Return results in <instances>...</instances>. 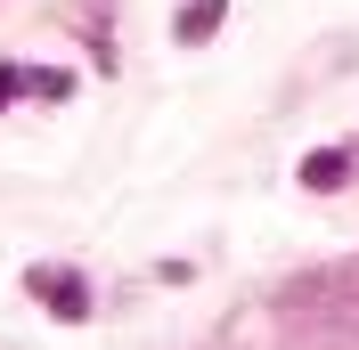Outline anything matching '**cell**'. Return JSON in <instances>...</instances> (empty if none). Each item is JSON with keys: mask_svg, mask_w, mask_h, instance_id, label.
<instances>
[{"mask_svg": "<svg viewBox=\"0 0 359 350\" xmlns=\"http://www.w3.org/2000/svg\"><path fill=\"white\" fill-rule=\"evenodd\" d=\"M25 90L49 98V106H66V98H74V74H66V66H25Z\"/></svg>", "mask_w": 359, "mask_h": 350, "instance_id": "277c9868", "label": "cell"}, {"mask_svg": "<svg viewBox=\"0 0 359 350\" xmlns=\"http://www.w3.org/2000/svg\"><path fill=\"white\" fill-rule=\"evenodd\" d=\"M25 285H33V302L49 309V318H90V285L74 277V269H25Z\"/></svg>", "mask_w": 359, "mask_h": 350, "instance_id": "6da1fadb", "label": "cell"}, {"mask_svg": "<svg viewBox=\"0 0 359 350\" xmlns=\"http://www.w3.org/2000/svg\"><path fill=\"white\" fill-rule=\"evenodd\" d=\"M343 179H351V155H343V147H311V155H302V188H318V196H335Z\"/></svg>", "mask_w": 359, "mask_h": 350, "instance_id": "7a4b0ae2", "label": "cell"}, {"mask_svg": "<svg viewBox=\"0 0 359 350\" xmlns=\"http://www.w3.org/2000/svg\"><path fill=\"white\" fill-rule=\"evenodd\" d=\"M17 90H25V66H0V106H8Z\"/></svg>", "mask_w": 359, "mask_h": 350, "instance_id": "5b68a950", "label": "cell"}, {"mask_svg": "<svg viewBox=\"0 0 359 350\" xmlns=\"http://www.w3.org/2000/svg\"><path fill=\"white\" fill-rule=\"evenodd\" d=\"M221 17H229V0H188V8L172 17V33H180V41H212Z\"/></svg>", "mask_w": 359, "mask_h": 350, "instance_id": "3957f363", "label": "cell"}]
</instances>
